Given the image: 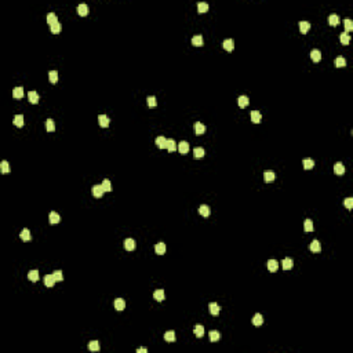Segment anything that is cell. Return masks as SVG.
Wrapping results in <instances>:
<instances>
[{
    "mask_svg": "<svg viewBox=\"0 0 353 353\" xmlns=\"http://www.w3.org/2000/svg\"><path fill=\"white\" fill-rule=\"evenodd\" d=\"M103 193H105V189L102 188V185H94L92 186V194L95 197H102Z\"/></svg>",
    "mask_w": 353,
    "mask_h": 353,
    "instance_id": "cell-1",
    "label": "cell"
},
{
    "mask_svg": "<svg viewBox=\"0 0 353 353\" xmlns=\"http://www.w3.org/2000/svg\"><path fill=\"white\" fill-rule=\"evenodd\" d=\"M208 309H210V313H211L213 316L219 315V312H221V307H219V305L216 304V302H210Z\"/></svg>",
    "mask_w": 353,
    "mask_h": 353,
    "instance_id": "cell-2",
    "label": "cell"
},
{
    "mask_svg": "<svg viewBox=\"0 0 353 353\" xmlns=\"http://www.w3.org/2000/svg\"><path fill=\"white\" fill-rule=\"evenodd\" d=\"M135 247H137V243H135V240L134 239H125L124 240V248L128 251H133L135 250Z\"/></svg>",
    "mask_w": 353,
    "mask_h": 353,
    "instance_id": "cell-3",
    "label": "cell"
},
{
    "mask_svg": "<svg viewBox=\"0 0 353 353\" xmlns=\"http://www.w3.org/2000/svg\"><path fill=\"white\" fill-rule=\"evenodd\" d=\"M166 250H167V247H166V243H157L155 246V251H156V254H159V255H163V254H166Z\"/></svg>",
    "mask_w": 353,
    "mask_h": 353,
    "instance_id": "cell-4",
    "label": "cell"
},
{
    "mask_svg": "<svg viewBox=\"0 0 353 353\" xmlns=\"http://www.w3.org/2000/svg\"><path fill=\"white\" fill-rule=\"evenodd\" d=\"M109 122L110 120L106 114H99L98 116V123L101 127H108V125H109Z\"/></svg>",
    "mask_w": 353,
    "mask_h": 353,
    "instance_id": "cell-5",
    "label": "cell"
},
{
    "mask_svg": "<svg viewBox=\"0 0 353 353\" xmlns=\"http://www.w3.org/2000/svg\"><path fill=\"white\" fill-rule=\"evenodd\" d=\"M125 307V301L123 298H116L114 299V309L116 310H123Z\"/></svg>",
    "mask_w": 353,
    "mask_h": 353,
    "instance_id": "cell-6",
    "label": "cell"
},
{
    "mask_svg": "<svg viewBox=\"0 0 353 353\" xmlns=\"http://www.w3.org/2000/svg\"><path fill=\"white\" fill-rule=\"evenodd\" d=\"M263 179H265V182H272V181H274L276 179V174H274L273 171H265L263 172Z\"/></svg>",
    "mask_w": 353,
    "mask_h": 353,
    "instance_id": "cell-7",
    "label": "cell"
},
{
    "mask_svg": "<svg viewBox=\"0 0 353 353\" xmlns=\"http://www.w3.org/2000/svg\"><path fill=\"white\" fill-rule=\"evenodd\" d=\"M77 12H79V15H87L88 14V6L86 3H80L79 6H77Z\"/></svg>",
    "mask_w": 353,
    "mask_h": 353,
    "instance_id": "cell-8",
    "label": "cell"
},
{
    "mask_svg": "<svg viewBox=\"0 0 353 353\" xmlns=\"http://www.w3.org/2000/svg\"><path fill=\"white\" fill-rule=\"evenodd\" d=\"M310 58L315 62H319L320 59H321V53H320V50H317V48L312 50V51H310Z\"/></svg>",
    "mask_w": 353,
    "mask_h": 353,
    "instance_id": "cell-9",
    "label": "cell"
},
{
    "mask_svg": "<svg viewBox=\"0 0 353 353\" xmlns=\"http://www.w3.org/2000/svg\"><path fill=\"white\" fill-rule=\"evenodd\" d=\"M178 150L179 153H188L189 152V144L186 141H181L178 144Z\"/></svg>",
    "mask_w": 353,
    "mask_h": 353,
    "instance_id": "cell-10",
    "label": "cell"
},
{
    "mask_svg": "<svg viewBox=\"0 0 353 353\" xmlns=\"http://www.w3.org/2000/svg\"><path fill=\"white\" fill-rule=\"evenodd\" d=\"M48 219H50V224H58V222L61 221V216H59L58 213H55V211H51Z\"/></svg>",
    "mask_w": 353,
    "mask_h": 353,
    "instance_id": "cell-11",
    "label": "cell"
},
{
    "mask_svg": "<svg viewBox=\"0 0 353 353\" xmlns=\"http://www.w3.org/2000/svg\"><path fill=\"white\" fill-rule=\"evenodd\" d=\"M268 269H269V272H276L279 269V262L276 259H269L268 261Z\"/></svg>",
    "mask_w": 353,
    "mask_h": 353,
    "instance_id": "cell-12",
    "label": "cell"
},
{
    "mask_svg": "<svg viewBox=\"0 0 353 353\" xmlns=\"http://www.w3.org/2000/svg\"><path fill=\"white\" fill-rule=\"evenodd\" d=\"M222 44H224V48L228 50V51H232V50L235 48V42H233V39H225Z\"/></svg>",
    "mask_w": 353,
    "mask_h": 353,
    "instance_id": "cell-13",
    "label": "cell"
},
{
    "mask_svg": "<svg viewBox=\"0 0 353 353\" xmlns=\"http://www.w3.org/2000/svg\"><path fill=\"white\" fill-rule=\"evenodd\" d=\"M334 172L338 175H342L343 172H345V166H343V163H341V161H338V163H335L334 166Z\"/></svg>",
    "mask_w": 353,
    "mask_h": 353,
    "instance_id": "cell-14",
    "label": "cell"
},
{
    "mask_svg": "<svg viewBox=\"0 0 353 353\" xmlns=\"http://www.w3.org/2000/svg\"><path fill=\"white\" fill-rule=\"evenodd\" d=\"M309 250L313 251V252H319V251L321 250V246H320L319 240H313L310 243V246H309Z\"/></svg>",
    "mask_w": 353,
    "mask_h": 353,
    "instance_id": "cell-15",
    "label": "cell"
},
{
    "mask_svg": "<svg viewBox=\"0 0 353 353\" xmlns=\"http://www.w3.org/2000/svg\"><path fill=\"white\" fill-rule=\"evenodd\" d=\"M156 145L159 146V148H166V145H167V138L163 137V135H159V137L156 138Z\"/></svg>",
    "mask_w": 353,
    "mask_h": 353,
    "instance_id": "cell-16",
    "label": "cell"
},
{
    "mask_svg": "<svg viewBox=\"0 0 353 353\" xmlns=\"http://www.w3.org/2000/svg\"><path fill=\"white\" fill-rule=\"evenodd\" d=\"M194 131H196L197 135H201V134L205 131V125L203 124V123H200V122H196L194 123Z\"/></svg>",
    "mask_w": 353,
    "mask_h": 353,
    "instance_id": "cell-17",
    "label": "cell"
},
{
    "mask_svg": "<svg viewBox=\"0 0 353 353\" xmlns=\"http://www.w3.org/2000/svg\"><path fill=\"white\" fill-rule=\"evenodd\" d=\"M237 102H239V106L240 108H246L247 105H248V102H250V99H248V97H247V95H240L239 99H237Z\"/></svg>",
    "mask_w": 353,
    "mask_h": 353,
    "instance_id": "cell-18",
    "label": "cell"
},
{
    "mask_svg": "<svg viewBox=\"0 0 353 353\" xmlns=\"http://www.w3.org/2000/svg\"><path fill=\"white\" fill-rule=\"evenodd\" d=\"M54 283H55V279H54L53 274H46V276H44V284H46V287H53Z\"/></svg>",
    "mask_w": 353,
    "mask_h": 353,
    "instance_id": "cell-19",
    "label": "cell"
},
{
    "mask_svg": "<svg viewBox=\"0 0 353 353\" xmlns=\"http://www.w3.org/2000/svg\"><path fill=\"white\" fill-rule=\"evenodd\" d=\"M199 214L203 216H208L210 215V207L207 204H201L199 207Z\"/></svg>",
    "mask_w": 353,
    "mask_h": 353,
    "instance_id": "cell-20",
    "label": "cell"
},
{
    "mask_svg": "<svg viewBox=\"0 0 353 353\" xmlns=\"http://www.w3.org/2000/svg\"><path fill=\"white\" fill-rule=\"evenodd\" d=\"M281 265H283V269L284 270H290L292 268V265H294V262H292L291 258H284L283 262H281Z\"/></svg>",
    "mask_w": 353,
    "mask_h": 353,
    "instance_id": "cell-21",
    "label": "cell"
},
{
    "mask_svg": "<svg viewBox=\"0 0 353 353\" xmlns=\"http://www.w3.org/2000/svg\"><path fill=\"white\" fill-rule=\"evenodd\" d=\"M153 298H155L156 301H163L164 298H166V294H164L163 290H156L155 292H153Z\"/></svg>",
    "mask_w": 353,
    "mask_h": 353,
    "instance_id": "cell-22",
    "label": "cell"
},
{
    "mask_svg": "<svg viewBox=\"0 0 353 353\" xmlns=\"http://www.w3.org/2000/svg\"><path fill=\"white\" fill-rule=\"evenodd\" d=\"M166 148H167L168 152H174V150H177V144H175L174 139H171V138H168L167 139V145H166Z\"/></svg>",
    "mask_w": 353,
    "mask_h": 353,
    "instance_id": "cell-23",
    "label": "cell"
},
{
    "mask_svg": "<svg viewBox=\"0 0 353 353\" xmlns=\"http://www.w3.org/2000/svg\"><path fill=\"white\" fill-rule=\"evenodd\" d=\"M28 98L32 103H37L39 102V94L36 91H29L28 92Z\"/></svg>",
    "mask_w": 353,
    "mask_h": 353,
    "instance_id": "cell-24",
    "label": "cell"
},
{
    "mask_svg": "<svg viewBox=\"0 0 353 353\" xmlns=\"http://www.w3.org/2000/svg\"><path fill=\"white\" fill-rule=\"evenodd\" d=\"M192 43H193V46H203V36L201 34H196V36H193L192 37Z\"/></svg>",
    "mask_w": 353,
    "mask_h": 353,
    "instance_id": "cell-25",
    "label": "cell"
},
{
    "mask_svg": "<svg viewBox=\"0 0 353 353\" xmlns=\"http://www.w3.org/2000/svg\"><path fill=\"white\" fill-rule=\"evenodd\" d=\"M261 119H262V114L259 113L258 110H252V112H251V120L254 123H259Z\"/></svg>",
    "mask_w": 353,
    "mask_h": 353,
    "instance_id": "cell-26",
    "label": "cell"
},
{
    "mask_svg": "<svg viewBox=\"0 0 353 353\" xmlns=\"http://www.w3.org/2000/svg\"><path fill=\"white\" fill-rule=\"evenodd\" d=\"M28 279L31 281H37L39 280V270L34 269V270H31L29 273H28Z\"/></svg>",
    "mask_w": 353,
    "mask_h": 353,
    "instance_id": "cell-27",
    "label": "cell"
},
{
    "mask_svg": "<svg viewBox=\"0 0 353 353\" xmlns=\"http://www.w3.org/2000/svg\"><path fill=\"white\" fill-rule=\"evenodd\" d=\"M304 229H305V232H307V233L313 230V221L309 219V218H307V219H305V222H304Z\"/></svg>",
    "mask_w": 353,
    "mask_h": 353,
    "instance_id": "cell-28",
    "label": "cell"
},
{
    "mask_svg": "<svg viewBox=\"0 0 353 353\" xmlns=\"http://www.w3.org/2000/svg\"><path fill=\"white\" fill-rule=\"evenodd\" d=\"M99 342L98 341H91V342H88V349L91 350V352H98L99 350Z\"/></svg>",
    "mask_w": 353,
    "mask_h": 353,
    "instance_id": "cell-29",
    "label": "cell"
},
{
    "mask_svg": "<svg viewBox=\"0 0 353 353\" xmlns=\"http://www.w3.org/2000/svg\"><path fill=\"white\" fill-rule=\"evenodd\" d=\"M193 155L196 159H200V157L204 156V149L201 148V146H196V148L193 149Z\"/></svg>",
    "mask_w": 353,
    "mask_h": 353,
    "instance_id": "cell-30",
    "label": "cell"
},
{
    "mask_svg": "<svg viewBox=\"0 0 353 353\" xmlns=\"http://www.w3.org/2000/svg\"><path fill=\"white\" fill-rule=\"evenodd\" d=\"M309 28H310V23L307 22V21H301L299 22V31L302 32V33H306V32L309 31Z\"/></svg>",
    "mask_w": 353,
    "mask_h": 353,
    "instance_id": "cell-31",
    "label": "cell"
},
{
    "mask_svg": "<svg viewBox=\"0 0 353 353\" xmlns=\"http://www.w3.org/2000/svg\"><path fill=\"white\" fill-rule=\"evenodd\" d=\"M12 97L14 98H22L23 97V88L22 87H15L12 90Z\"/></svg>",
    "mask_w": 353,
    "mask_h": 353,
    "instance_id": "cell-32",
    "label": "cell"
},
{
    "mask_svg": "<svg viewBox=\"0 0 353 353\" xmlns=\"http://www.w3.org/2000/svg\"><path fill=\"white\" fill-rule=\"evenodd\" d=\"M328 22H330V25L335 26V25L339 23V17L337 14H331V15H328Z\"/></svg>",
    "mask_w": 353,
    "mask_h": 353,
    "instance_id": "cell-33",
    "label": "cell"
},
{
    "mask_svg": "<svg viewBox=\"0 0 353 353\" xmlns=\"http://www.w3.org/2000/svg\"><path fill=\"white\" fill-rule=\"evenodd\" d=\"M302 164H304V168H306V170H310V168L315 167V161H313V159H304Z\"/></svg>",
    "mask_w": 353,
    "mask_h": 353,
    "instance_id": "cell-34",
    "label": "cell"
},
{
    "mask_svg": "<svg viewBox=\"0 0 353 353\" xmlns=\"http://www.w3.org/2000/svg\"><path fill=\"white\" fill-rule=\"evenodd\" d=\"M262 323H263V319H262L261 313H257V315H254V317H252V324H254V326H261Z\"/></svg>",
    "mask_w": 353,
    "mask_h": 353,
    "instance_id": "cell-35",
    "label": "cell"
},
{
    "mask_svg": "<svg viewBox=\"0 0 353 353\" xmlns=\"http://www.w3.org/2000/svg\"><path fill=\"white\" fill-rule=\"evenodd\" d=\"M19 237L22 240H31V232H29V229H22L21 230V233H19Z\"/></svg>",
    "mask_w": 353,
    "mask_h": 353,
    "instance_id": "cell-36",
    "label": "cell"
},
{
    "mask_svg": "<svg viewBox=\"0 0 353 353\" xmlns=\"http://www.w3.org/2000/svg\"><path fill=\"white\" fill-rule=\"evenodd\" d=\"M203 334H204V327L201 326V324H197V326H194V335L196 337H203Z\"/></svg>",
    "mask_w": 353,
    "mask_h": 353,
    "instance_id": "cell-37",
    "label": "cell"
},
{
    "mask_svg": "<svg viewBox=\"0 0 353 353\" xmlns=\"http://www.w3.org/2000/svg\"><path fill=\"white\" fill-rule=\"evenodd\" d=\"M14 124H15L17 127H22L23 125V116L22 114H15V116H14Z\"/></svg>",
    "mask_w": 353,
    "mask_h": 353,
    "instance_id": "cell-38",
    "label": "cell"
},
{
    "mask_svg": "<svg viewBox=\"0 0 353 353\" xmlns=\"http://www.w3.org/2000/svg\"><path fill=\"white\" fill-rule=\"evenodd\" d=\"M50 28H51V32H53V33H59V32H61V29H62V26H61V23H59V22L51 23V25H50Z\"/></svg>",
    "mask_w": 353,
    "mask_h": 353,
    "instance_id": "cell-39",
    "label": "cell"
},
{
    "mask_svg": "<svg viewBox=\"0 0 353 353\" xmlns=\"http://www.w3.org/2000/svg\"><path fill=\"white\" fill-rule=\"evenodd\" d=\"M339 40L342 42V44H349V42H350V36L346 32H343V33H341L339 34Z\"/></svg>",
    "mask_w": 353,
    "mask_h": 353,
    "instance_id": "cell-40",
    "label": "cell"
},
{
    "mask_svg": "<svg viewBox=\"0 0 353 353\" xmlns=\"http://www.w3.org/2000/svg\"><path fill=\"white\" fill-rule=\"evenodd\" d=\"M164 339L167 342H174L175 341V332L174 331H167L166 334H164Z\"/></svg>",
    "mask_w": 353,
    "mask_h": 353,
    "instance_id": "cell-41",
    "label": "cell"
},
{
    "mask_svg": "<svg viewBox=\"0 0 353 353\" xmlns=\"http://www.w3.org/2000/svg\"><path fill=\"white\" fill-rule=\"evenodd\" d=\"M47 22L51 25V23H54V22H58V17H57V14H54V12H48L47 14Z\"/></svg>",
    "mask_w": 353,
    "mask_h": 353,
    "instance_id": "cell-42",
    "label": "cell"
},
{
    "mask_svg": "<svg viewBox=\"0 0 353 353\" xmlns=\"http://www.w3.org/2000/svg\"><path fill=\"white\" fill-rule=\"evenodd\" d=\"M345 65H346V59L343 57L335 58V66H337V68H343Z\"/></svg>",
    "mask_w": 353,
    "mask_h": 353,
    "instance_id": "cell-43",
    "label": "cell"
},
{
    "mask_svg": "<svg viewBox=\"0 0 353 353\" xmlns=\"http://www.w3.org/2000/svg\"><path fill=\"white\" fill-rule=\"evenodd\" d=\"M48 79H50V81H51V83H57V81H58V72H57V70H50Z\"/></svg>",
    "mask_w": 353,
    "mask_h": 353,
    "instance_id": "cell-44",
    "label": "cell"
},
{
    "mask_svg": "<svg viewBox=\"0 0 353 353\" xmlns=\"http://www.w3.org/2000/svg\"><path fill=\"white\" fill-rule=\"evenodd\" d=\"M219 338H221V334L218 332V331H215V330L210 331V341H211V342H216L218 339H219Z\"/></svg>",
    "mask_w": 353,
    "mask_h": 353,
    "instance_id": "cell-45",
    "label": "cell"
},
{
    "mask_svg": "<svg viewBox=\"0 0 353 353\" xmlns=\"http://www.w3.org/2000/svg\"><path fill=\"white\" fill-rule=\"evenodd\" d=\"M208 10V4L205 3V1H200V3H197V11L199 12H205Z\"/></svg>",
    "mask_w": 353,
    "mask_h": 353,
    "instance_id": "cell-46",
    "label": "cell"
},
{
    "mask_svg": "<svg viewBox=\"0 0 353 353\" xmlns=\"http://www.w3.org/2000/svg\"><path fill=\"white\" fill-rule=\"evenodd\" d=\"M343 25H345V31L346 32H349V31H352L353 29V22H352V19L350 18L343 19Z\"/></svg>",
    "mask_w": 353,
    "mask_h": 353,
    "instance_id": "cell-47",
    "label": "cell"
},
{
    "mask_svg": "<svg viewBox=\"0 0 353 353\" xmlns=\"http://www.w3.org/2000/svg\"><path fill=\"white\" fill-rule=\"evenodd\" d=\"M46 128L47 131H54L55 130V123H54L53 119H47L46 120Z\"/></svg>",
    "mask_w": 353,
    "mask_h": 353,
    "instance_id": "cell-48",
    "label": "cell"
},
{
    "mask_svg": "<svg viewBox=\"0 0 353 353\" xmlns=\"http://www.w3.org/2000/svg\"><path fill=\"white\" fill-rule=\"evenodd\" d=\"M101 185H102V188L105 189V192H110V190H112V183H110L109 179H103Z\"/></svg>",
    "mask_w": 353,
    "mask_h": 353,
    "instance_id": "cell-49",
    "label": "cell"
},
{
    "mask_svg": "<svg viewBox=\"0 0 353 353\" xmlns=\"http://www.w3.org/2000/svg\"><path fill=\"white\" fill-rule=\"evenodd\" d=\"M146 102H148V105L150 108H153V106H156V105H157V99H156V97L150 95V97H148V98H146Z\"/></svg>",
    "mask_w": 353,
    "mask_h": 353,
    "instance_id": "cell-50",
    "label": "cell"
},
{
    "mask_svg": "<svg viewBox=\"0 0 353 353\" xmlns=\"http://www.w3.org/2000/svg\"><path fill=\"white\" fill-rule=\"evenodd\" d=\"M53 276H54V279H55V281H62L64 280V276H62L61 270H54Z\"/></svg>",
    "mask_w": 353,
    "mask_h": 353,
    "instance_id": "cell-51",
    "label": "cell"
},
{
    "mask_svg": "<svg viewBox=\"0 0 353 353\" xmlns=\"http://www.w3.org/2000/svg\"><path fill=\"white\" fill-rule=\"evenodd\" d=\"M0 170H1V172H8L10 171V167H8V163L6 161V160H3L1 163H0Z\"/></svg>",
    "mask_w": 353,
    "mask_h": 353,
    "instance_id": "cell-52",
    "label": "cell"
},
{
    "mask_svg": "<svg viewBox=\"0 0 353 353\" xmlns=\"http://www.w3.org/2000/svg\"><path fill=\"white\" fill-rule=\"evenodd\" d=\"M343 204H345L346 208H353V199L352 197H346L345 201H343Z\"/></svg>",
    "mask_w": 353,
    "mask_h": 353,
    "instance_id": "cell-53",
    "label": "cell"
},
{
    "mask_svg": "<svg viewBox=\"0 0 353 353\" xmlns=\"http://www.w3.org/2000/svg\"><path fill=\"white\" fill-rule=\"evenodd\" d=\"M137 352L138 353H146V352H148V349H146V348H139Z\"/></svg>",
    "mask_w": 353,
    "mask_h": 353,
    "instance_id": "cell-54",
    "label": "cell"
}]
</instances>
